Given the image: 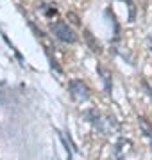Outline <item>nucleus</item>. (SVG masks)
<instances>
[{
  "label": "nucleus",
  "mask_w": 152,
  "mask_h": 160,
  "mask_svg": "<svg viewBox=\"0 0 152 160\" xmlns=\"http://www.w3.org/2000/svg\"><path fill=\"white\" fill-rule=\"evenodd\" d=\"M131 148H133V142L129 139H120L115 146V155H117L118 160H125L129 153H131Z\"/></svg>",
  "instance_id": "obj_4"
},
{
  "label": "nucleus",
  "mask_w": 152,
  "mask_h": 160,
  "mask_svg": "<svg viewBox=\"0 0 152 160\" xmlns=\"http://www.w3.org/2000/svg\"><path fill=\"white\" fill-rule=\"evenodd\" d=\"M82 36H84V39H86V45H88V48L93 52V53H97V55H99V53H102V45L97 41V38H95V36L91 34L88 29H84Z\"/></svg>",
  "instance_id": "obj_5"
},
{
  "label": "nucleus",
  "mask_w": 152,
  "mask_h": 160,
  "mask_svg": "<svg viewBox=\"0 0 152 160\" xmlns=\"http://www.w3.org/2000/svg\"><path fill=\"white\" fill-rule=\"evenodd\" d=\"M66 20H70V23H73V25H81L79 16H77L75 12H68V14H66Z\"/></svg>",
  "instance_id": "obj_11"
},
{
  "label": "nucleus",
  "mask_w": 152,
  "mask_h": 160,
  "mask_svg": "<svg viewBox=\"0 0 152 160\" xmlns=\"http://www.w3.org/2000/svg\"><path fill=\"white\" fill-rule=\"evenodd\" d=\"M97 73L100 75V78H102V82H104L106 92H111L113 82H111V73H109V69H106L102 64H99V66H97Z\"/></svg>",
  "instance_id": "obj_6"
},
{
  "label": "nucleus",
  "mask_w": 152,
  "mask_h": 160,
  "mask_svg": "<svg viewBox=\"0 0 152 160\" xmlns=\"http://www.w3.org/2000/svg\"><path fill=\"white\" fill-rule=\"evenodd\" d=\"M41 9H43V12H45V16L47 18H52V16L57 14V9H56V7H47V4H43Z\"/></svg>",
  "instance_id": "obj_10"
},
{
  "label": "nucleus",
  "mask_w": 152,
  "mask_h": 160,
  "mask_svg": "<svg viewBox=\"0 0 152 160\" xmlns=\"http://www.w3.org/2000/svg\"><path fill=\"white\" fill-rule=\"evenodd\" d=\"M141 87L145 89V94H147V96L152 98V87L149 86V82H147V80H141Z\"/></svg>",
  "instance_id": "obj_13"
},
{
  "label": "nucleus",
  "mask_w": 152,
  "mask_h": 160,
  "mask_svg": "<svg viewBox=\"0 0 152 160\" xmlns=\"http://www.w3.org/2000/svg\"><path fill=\"white\" fill-rule=\"evenodd\" d=\"M68 92H70L72 100H75V102H86V100H90V87L82 80H70Z\"/></svg>",
  "instance_id": "obj_2"
},
{
  "label": "nucleus",
  "mask_w": 152,
  "mask_h": 160,
  "mask_svg": "<svg viewBox=\"0 0 152 160\" xmlns=\"http://www.w3.org/2000/svg\"><path fill=\"white\" fill-rule=\"evenodd\" d=\"M57 135H59V139H61V142H63V146H64V151H66V160H72V153H73V144L70 142V135H68V139H66V135H64L63 132H57Z\"/></svg>",
  "instance_id": "obj_7"
},
{
  "label": "nucleus",
  "mask_w": 152,
  "mask_h": 160,
  "mask_svg": "<svg viewBox=\"0 0 152 160\" xmlns=\"http://www.w3.org/2000/svg\"><path fill=\"white\" fill-rule=\"evenodd\" d=\"M95 128H97L100 133L109 135V133H115V132H118L120 125H118V121L115 119L113 116H100L99 121L95 123Z\"/></svg>",
  "instance_id": "obj_3"
},
{
  "label": "nucleus",
  "mask_w": 152,
  "mask_h": 160,
  "mask_svg": "<svg viewBox=\"0 0 152 160\" xmlns=\"http://www.w3.org/2000/svg\"><path fill=\"white\" fill-rule=\"evenodd\" d=\"M50 30L54 32V36L57 38L59 41H63V43H75L77 41V34L73 30L68 27V23L66 22H54L50 25Z\"/></svg>",
  "instance_id": "obj_1"
},
{
  "label": "nucleus",
  "mask_w": 152,
  "mask_h": 160,
  "mask_svg": "<svg viewBox=\"0 0 152 160\" xmlns=\"http://www.w3.org/2000/svg\"><path fill=\"white\" fill-rule=\"evenodd\" d=\"M129 4V22H134V4H133V0H127Z\"/></svg>",
  "instance_id": "obj_12"
},
{
  "label": "nucleus",
  "mask_w": 152,
  "mask_h": 160,
  "mask_svg": "<svg viewBox=\"0 0 152 160\" xmlns=\"http://www.w3.org/2000/svg\"><path fill=\"white\" fill-rule=\"evenodd\" d=\"M82 118H84V119L88 121V123H91V125H95V123L99 121L100 114H99V112H97L95 109H88V110H84V112H82Z\"/></svg>",
  "instance_id": "obj_9"
},
{
  "label": "nucleus",
  "mask_w": 152,
  "mask_h": 160,
  "mask_svg": "<svg viewBox=\"0 0 152 160\" xmlns=\"http://www.w3.org/2000/svg\"><path fill=\"white\" fill-rule=\"evenodd\" d=\"M138 123H140V128H141V132H143V135H145V137L152 142V125L145 119V118H143V116L138 118Z\"/></svg>",
  "instance_id": "obj_8"
}]
</instances>
